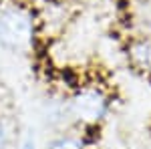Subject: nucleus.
Returning a JSON list of instances; mask_svg holds the SVG:
<instances>
[{"mask_svg": "<svg viewBox=\"0 0 151 149\" xmlns=\"http://www.w3.org/2000/svg\"><path fill=\"white\" fill-rule=\"evenodd\" d=\"M125 55L131 67L151 81V36H135L127 40Z\"/></svg>", "mask_w": 151, "mask_h": 149, "instance_id": "7ed1b4c3", "label": "nucleus"}, {"mask_svg": "<svg viewBox=\"0 0 151 149\" xmlns=\"http://www.w3.org/2000/svg\"><path fill=\"white\" fill-rule=\"evenodd\" d=\"M18 149H38V141H36V133L32 129H26L22 137L18 141Z\"/></svg>", "mask_w": 151, "mask_h": 149, "instance_id": "423d86ee", "label": "nucleus"}, {"mask_svg": "<svg viewBox=\"0 0 151 149\" xmlns=\"http://www.w3.org/2000/svg\"><path fill=\"white\" fill-rule=\"evenodd\" d=\"M67 107L73 131L89 139V133L99 131L113 109V95L99 81H85L67 93Z\"/></svg>", "mask_w": 151, "mask_h": 149, "instance_id": "f257e3e1", "label": "nucleus"}, {"mask_svg": "<svg viewBox=\"0 0 151 149\" xmlns=\"http://www.w3.org/2000/svg\"><path fill=\"white\" fill-rule=\"evenodd\" d=\"M14 143V129L10 121L0 113V149H10Z\"/></svg>", "mask_w": 151, "mask_h": 149, "instance_id": "39448f33", "label": "nucleus"}, {"mask_svg": "<svg viewBox=\"0 0 151 149\" xmlns=\"http://www.w3.org/2000/svg\"><path fill=\"white\" fill-rule=\"evenodd\" d=\"M40 45L38 12L22 0H0V46L8 53L26 55Z\"/></svg>", "mask_w": 151, "mask_h": 149, "instance_id": "f03ea898", "label": "nucleus"}, {"mask_svg": "<svg viewBox=\"0 0 151 149\" xmlns=\"http://www.w3.org/2000/svg\"><path fill=\"white\" fill-rule=\"evenodd\" d=\"M45 149H93V147H91L89 139H85L81 133L63 131V133H55L48 139Z\"/></svg>", "mask_w": 151, "mask_h": 149, "instance_id": "20e7f679", "label": "nucleus"}]
</instances>
